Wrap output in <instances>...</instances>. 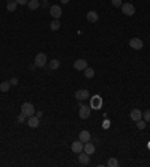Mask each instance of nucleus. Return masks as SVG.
Segmentation results:
<instances>
[{"label": "nucleus", "instance_id": "23", "mask_svg": "<svg viewBox=\"0 0 150 167\" xmlns=\"http://www.w3.org/2000/svg\"><path fill=\"white\" fill-rule=\"evenodd\" d=\"M107 166H110V167H117V166H119V161H117L116 158H110V160L107 161Z\"/></svg>", "mask_w": 150, "mask_h": 167}, {"label": "nucleus", "instance_id": "26", "mask_svg": "<svg viewBox=\"0 0 150 167\" xmlns=\"http://www.w3.org/2000/svg\"><path fill=\"white\" fill-rule=\"evenodd\" d=\"M26 116H24V114H23V113H20V114H18V116H17V120H18V122H20V124H23V122H26Z\"/></svg>", "mask_w": 150, "mask_h": 167}, {"label": "nucleus", "instance_id": "28", "mask_svg": "<svg viewBox=\"0 0 150 167\" xmlns=\"http://www.w3.org/2000/svg\"><path fill=\"white\" fill-rule=\"evenodd\" d=\"M17 2V5H27L29 0H15Z\"/></svg>", "mask_w": 150, "mask_h": 167}, {"label": "nucleus", "instance_id": "13", "mask_svg": "<svg viewBox=\"0 0 150 167\" xmlns=\"http://www.w3.org/2000/svg\"><path fill=\"white\" fill-rule=\"evenodd\" d=\"M78 161H80L81 164H84V166H86V164H89V163H90L89 153H86L84 151H83V152H80V153H78Z\"/></svg>", "mask_w": 150, "mask_h": 167}, {"label": "nucleus", "instance_id": "20", "mask_svg": "<svg viewBox=\"0 0 150 167\" xmlns=\"http://www.w3.org/2000/svg\"><path fill=\"white\" fill-rule=\"evenodd\" d=\"M11 86H12L11 81H2V83H0V91H2V92H8Z\"/></svg>", "mask_w": 150, "mask_h": 167}, {"label": "nucleus", "instance_id": "18", "mask_svg": "<svg viewBox=\"0 0 150 167\" xmlns=\"http://www.w3.org/2000/svg\"><path fill=\"white\" fill-rule=\"evenodd\" d=\"M84 77H86V78H93V77H95V70L87 66V68L84 70Z\"/></svg>", "mask_w": 150, "mask_h": 167}, {"label": "nucleus", "instance_id": "11", "mask_svg": "<svg viewBox=\"0 0 150 167\" xmlns=\"http://www.w3.org/2000/svg\"><path fill=\"white\" fill-rule=\"evenodd\" d=\"M83 148H84V143L80 142V140H77V142H74V143L71 145V149H72V152H75V153L83 152Z\"/></svg>", "mask_w": 150, "mask_h": 167}, {"label": "nucleus", "instance_id": "21", "mask_svg": "<svg viewBox=\"0 0 150 167\" xmlns=\"http://www.w3.org/2000/svg\"><path fill=\"white\" fill-rule=\"evenodd\" d=\"M17 2L15 0H11V2H8V11L9 12H15V9H17Z\"/></svg>", "mask_w": 150, "mask_h": 167}, {"label": "nucleus", "instance_id": "27", "mask_svg": "<svg viewBox=\"0 0 150 167\" xmlns=\"http://www.w3.org/2000/svg\"><path fill=\"white\" fill-rule=\"evenodd\" d=\"M111 3L114 6H122V0H111Z\"/></svg>", "mask_w": 150, "mask_h": 167}, {"label": "nucleus", "instance_id": "19", "mask_svg": "<svg viewBox=\"0 0 150 167\" xmlns=\"http://www.w3.org/2000/svg\"><path fill=\"white\" fill-rule=\"evenodd\" d=\"M59 68H60V60H57V59L50 60V70H59Z\"/></svg>", "mask_w": 150, "mask_h": 167}, {"label": "nucleus", "instance_id": "5", "mask_svg": "<svg viewBox=\"0 0 150 167\" xmlns=\"http://www.w3.org/2000/svg\"><path fill=\"white\" fill-rule=\"evenodd\" d=\"M50 14H51V17H53L54 20H59L63 12H62V8L59 6V5H53V6L50 8Z\"/></svg>", "mask_w": 150, "mask_h": 167}, {"label": "nucleus", "instance_id": "14", "mask_svg": "<svg viewBox=\"0 0 150 167\" xmlns=\"http://www.w3.org/2000/svg\"><path fill=\"white\" fill-rule=\"evenodd\" d=\"M78 140H80V142H83V143H87V142H90V132L87 131V130H83V131L80 132V136H78Z\"/></svg>", "mask_w": 150, "mask_h": 167}, {"label": "nucleus", "instance_id": "29", "mask_svg": "<svg viewBox=\"0 0 150 167\" xmlns=\"http://www.w3.org/2000/svg\"><path fill=\"white\" fill-rule=\"evenodd\" d=\"M9 81H11V84H12V86H15V84L18 83V80H17V78H15V77H14V78H11V80H9Z\"/></svg>", "mask_w": 150, "mask_h": 167}, {"label": "nucleus", "instance_id": "3", "mask_svg": "<svg viewBox=\"0 0 150 167\" xmlns=\"http://www.w3.org/2000/svg\"><path fill=\"white\" fill-rule=\"evenodd\" d=\"M122 12L125 15H128V17H131V15L135 14V6L132 5V3H122Z\"/></svg>", "mask_w": 150, "mask_h": 167}, {"label": "nucleus", "instance_id": "7", "mask_svg": "<svg viewBox=\"0 0 150 167\" xmlns=\"http://www.w3.org/2000/svg\"><path fill=\"white\" fill-rule=\"evenodd\" d=\"M90 97V93L87 89H80V91L75 92V98L78 99V101H84V99H87Z\"/></svg>", "mask_w": 150, "mask_h": 167}, {"label": "nucleus", "instance_id": "31", "mask_svg": "<svg viewBox=\"0 0 150 167\" xmlns=\"http://www.w3.org/2000/svg\"><path fill=\"white\" fill-rule=\"evenodd\" d=\"M8 2H11V0H8Z\"/></svg>", "mask_w": 150, "mask_h": 167}, {"label": "nucleus", "instance_id": "12", "mask_svg": "<svg viewBox=\"0 0 150 167\" xmlns=\"http://www.w3.org/2000/svg\"><path fill=\"white\" fill-rule=\"evenodd\" d=\"M27 125L30 128H36V126H39V118L33 114V116H29L27 118Z\"/></svg>", "mask_w": 150, "mask_h": 167}, {"label": "nucleus", "instance_id": "30", "mask_svg": "<svg viewBox=\"0 0 150 167\" xmlns=\"http://www.w3.org/2000/svg\"><path fill=\"white\" fill-rule=\"evenodd\" d=\"M62 3H63V5H66V3H69V0H60Z\"/></svg>", "mask_w": 150, "mask_h": 167}, {"label": "nucleus", "instance_id": "10", "mask_svg": "<svg viewBox=\"0 0 150 167\" xmlns=\"http://www.w3.org/2000/svg\"><path fill=\"white\" fill-rule=\"evenodd\" d=\"M131 119H132L134 122L143 119V111L140 110V109H132V110H131Z\"/></svg>", "mask_w": 150, "mask_h": 167}, {"label": "nucleus", "instance_id": "9", "mask_svg": "<svg viewBox=\"0 0 150 167\" xmlns=\"http://www.w3.org/2000/svg\"><path fill=\"white\" fill-rule=\"evenodd\" d=\"M74 68L77 71H84L87 68V60H84V59H77L74 63Z\"/></svg>", "mask_w": 150, "mask_h": 167}, {"label": "nucleus", "instance_id": "17", "mask_svg": "<svg viewBox=\"0 0 150 167\" xmlns=\"http://www.w3.org/2000/svg\"><path fill=\"white\" fill-rule=\"evenodd\" d=\"M39 2H41V0H29V3H27L29 9H32V11L38 9V8H39Z\"/></svg>", "mask_w": 150, "mask_h": 167}, {"label": "nucleus", "instance_id": "25", "mask_svg": "<svg viewBox=\"0 0 150 167\" xmlns=\"http://www.w3.org/2000/svg\"><path fill=\"white\" fill-rule=\"evenodd\" d=\"M143 119L146 120V122H150V110H146L143 113Z\"/></svg>", "mask_w": 150, "mask_h": 167}, {"label": "nucleus", "instance_id": "6", "mask_svg": "<svg viewBox=\"0 0 150 167\" xmlns=\"http://www.w3.org/2000/svg\"><path fill=\"white\" fill-rule=\"evenodd\" d=\"M129 45H131V48H134V50H141L144 47L143 41L140 38H132L129 41Z\"/></svg>", "mask_w": 150, "mask_h": 167}, {"label": "nucleus", "instance_id": "16", "mask_svg": "<svg viewBox=\"0 0 150 167\" xmlns=\"http://www.w3.org/2000/svg\"><path fill=\"white\" fill-rule=\"evenodd\" d=\"M98 20H99V15H98L96 11H89L87 12V21L89 23H96Z\"/></svg>", "mask_w": 150, "mask_h": 167}, {"label": "nucleus", "instance_id": "4", "mask_svg": "<svg viewBox=\"0 0 150 167\" xmlns=\"http://www.w3.org/2000/svg\"><path fill=\"white\" fill-rule=\"evenodd\" d=\"M90 113H92V107L90 105H80V118L81 119H89Z\"/></svg>", "mask_w": 150, "mask_h": 167}, {"label": "nucleus", "instance_id": "15", "mask_svg": "<svg viewBox=\"0 0 150 167\" xmlns=\"http://www.w3.org/2000/svg\"><path fill=\"white\" fill-rule=\"evenodd\" d=\"M83 151H84L86 153H89V155H92V153H95L96 148H95V145H92L90 142H87V143H84V148H83Z\"/></svg>", "mask_w": 150, "mask_h": 167}, {"label": "nucleus", "instance_id": "22", "mask_svg": "<svg viewBox=\"0 0 150 167\" xmlns=\"http://www.w3.org/2000/svg\"><path fill=\"white\" fill-rule=\"evenodd\" d=\"M50 29H51V30H59V29H60V21L53 20L51 21V24H50Z\"/></svg>", "mask_w": 150, "mask_h": 167}, {"label": "nucleus", "instance_id": "8", "mask_svg": "<svg viewBox=\"0 0 150 167\" xmlns=\"http://www.w3.org/2000/svg\"><path fill=\"white\" fill-rule=\"evenodd\" d=\"M101 105H102V99L99 95H95V97L92 98V103H90V107L92 109H95V110H99L101 109Z\"/></svg>", "mask_w": 150, "mask_h": 167}, {"label": "nucleus", "instance_id": "24", "mask_svg": "<svg viewBox=\"0 0 150 167\" xmlns=\"http://www.w3.org/2000/svg\"><path fill=\"white\" fill-rule=\"evenodd\" d=\"M146 124H147L146 120L140 119V120H137V128H138V130H144V128H146Z\"/></svg>", "mask_w": 150, "mask_h": 167}, {"label": "nucleus", "instance_id": "1", "mask_svg": "<svg viewBox=\"0 0 150 167\" xmlns=\"http://www.w3.org/2000/svg\"><path fill=\"white\" fill-rule=\"evenodd\" d=\"M21 113H23L26 118H29V116H33L36 111H35V107L32 103H24V104L21 105Z\"/></svg>", "mask_w": 150, "mask_h": 167}, {"label": "nucleus", "instance_id": "2", "mask_svg": "<svg viewBox=\"0 0 150 167\" xmlns=\"http://www.w3.org/2000/svg\"><path fill=\"white\" fill-rule=\"evenodd\" d=\"M45 65H47V54H45V53L36 54V57H35V66L42 68V66H45Z\"/></svg>", "mask_w": 150, "mask_h": 167}]
</instances>
